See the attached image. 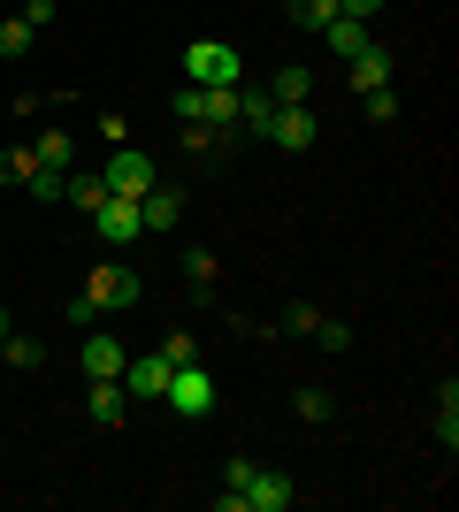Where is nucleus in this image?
<instances>
[{"mask_svg":"<svg viewBox=\"0 0 459 512\" xmlns=\"http://www.w3.org/2000/svg\"><path fill=\"white\" fill-rule=\"evenodd\" d=\"M8 329H16V321H8V306H0V337H8Z\"/></svg>","mask_w":459,"mask_h":512,"instance_id":"35","label":"nucleus"},{"mask_svg":"<svg viewBox=\"0 0 459 512\" xmlns=\"http://www.w3.org/2000/svg\"><path fill=\"white\" fill-rule=\"evenodd\" d=\"M138 222H146V230H176V222H184V199H176L169 184H153V192L138 199Z\"/></svg>","mask_w":459,"mask_h":512,"instance_id":"12","label":"nucleus"},{"mask_svg":"<svg viewBox=\"0 0 459 512\" xmlns=\"http://www.w3.org/2000/svg\"><path fill=\"white\" fill-rule=\"evenodd\" d=\"M161 360L169 367H199V337L192 329H169V337H161Z\"/></svg>","mask_w":459,"mask_h":512,"instance_id":"21","label":"nucleus"},{"mask_svg":"<svg viewBox=\"0 0 459 512\" xmlns=\"http://www.w3.org/2000/svg\"><path fill=\"white\" fill-rule=\"evenodd\" d=\"M215 146H222L215 123H184V153H215Z\"/></svg>","mask_w":459,"mask_h":512,"instance_id":"30","label":"nucleus"},{"mask_svg":"<svg viewBox=\"0 0 459 512\" xmlns=\"http://www.w3.org/2000/svg\"><path fill=\"white\" fill-rule=\"evenodd\" d=\"M161 406L184 413V421H207V413H215V375H207V367H169V390H161Z\"/></svg>","mask_w":459,"mask_h":512,"instance_id":"4","label":"nucleus"},{"mask_svg":"<svg viewBox=\"0 0 459 512\" xmlns=\"http://www.w3.org/2000/svg\"><path fill=\"white\" fill-rule=\"evenodd\" d=\"M253 474H261V467H253V459H245V451H238V459H222V482H230V490H245V482H253Z\"/></svg>","mask_w":459,"mask_h":512,"instance_id":"32","label":"nucleus"},{"mask_svg":"<svg viewBox=\"0 0 459 512\" xmlns=\"http://www.w3.org/2000/svg\"><path fill=\"white\" fill-rule=\"evenodd\" d=\"M215 276H222V268H215V253H207V245H192V253H184V283H199V291H207Z\"/></svg>","mask_w":459,"mask_h":512,"instance_id":"25","label":"nucleus"},{"mask_svg":"<svg viewBox=\"0 0 459 512\" xmlns=\"http://www.w3.org/2000/svg\"><path fill=\"white\" fill-rule=\"evenodd\" d=\"M39 176V153L31 146H0V184H31Z\"/></svg>","mask_w":459,"mask_h":512,"instance_id":"17","label":"nucleus"},{"mask_svg":"<svg viewBox=\"0 0 459 512\" xmlns=\"http://www.w3.org/2000/svg\"><path fill=\"white\" fill-rule=\"evenodd\" d=\"M161 390H169V360H161V352H146V360H123V398H131V406H153Z\"/></svg>","mask_w":459,"mask_h":512,"instance_id":"7","label":"nucleus"},{"mask_svg":"<svg viewBox=\"0 0 459 512\" xmlns=\"http://www.w3.org/2000/svg\"><path fill=\"white\" fill-rule=\"evenodd\" d=\"M322 46H329V54H360V46H368V23H360V16L322 23Z\"/></svg>","mask_w":459,"mask_h":512,"instance_id":"15","label":"nucleus"},{"mask_svg":"<svg viewBox=\"0 0 459 512\" xmlns=\"http://www.w3.org/2000/svg\"><path fill=\"white\" fill-rule=\"evenodd\" d=\"M314 321H322V306H284V329H291V337H314Z\"/></svg>","mask_w":459,"mask_h":512,"instance_id":"29","label":"nucleus"},{"mask_svg":"<svg viewBox=\"0 0 459 512\" xmlns=\"http://www.w3.org/2000/svg\"><path fill=\"white\" fill-rule=\"evenodd\" d=\"M62 199H77V214H92V207H100V199H108V184H100V176H77V169H69Z\"/></svg>","mask_w":459,"mask_h":512,"instance_id":"19","label":"nucleus"},{"mask_svg":"<svg viewBox=\"0 0 459 512\" xmlns=\"http://www.w3.org/2000/svg\"><path fill=\"white\" fill-rule=\"evenodd\" d=\"M360 115H368V123H398V100H391V85H383V92H360Z\"/></svg>","mask_w":459,"mask_h":512,"instance_id":"26","label":"nucleus"},{"mask_svg":"<svg viewBox=\"0 0 459 512\" xmlns=\"http://www.w3.org/2000/svg\"><path fill=\"white\" fill-rule=\"evenodd\" d=\"M92 130H100L108 146H131V115H123V107H108V115H100V123H92Z\"/></svg>","mask_w":459,"mask_h":512,"instance_id":"28","label":"nucleus"},{"mask_svg":"<svg viewBox=\"0 0 459 512\" xmlns=\"http://www.w3.org/2000/svg\"><path fill=\"white\" fill-rule=\"evenodd\" d=\"M92 222H100V237H108V245H138V230H146V222H138V199H100V207H92Z\"/></svg>","mask_w":459,"mask_h":512,"instance_id":"8","label":"nucleus"},{"mask_svg":"<svg viewBox=\"0 0 459 512\" xmlns=\"http://www.w3.org/2000/svg\"><path fill=\"white\" fill-rule=\"evenodd\" d=\"M62 184H69L62 169H39V176H31V184H23V192H31V199H62Z\"/></svg>","mask_w":459,"mask_h":512,"instance_id":"31","label":"nucleus"},{"mask_svg":"<svg viewBox=\"0 0 459 512\" xmlns=\"http://www.w3.org/2000/svg\"><path fill=\"white\" fill-rule=\"evenodd\" d=\"M31 153H39V169H77V138H69V130H39V138H31Z\"/></svg>","mask_w":459,"mask_h":512,"instance_id":"13","label":"nucleus"},{"mask_svg":"<svg viewBox=\"0 0 459 512\" xmlns=\"http://www.w3.org/2000/svg\"><path fill=\"white\" fill-rule=\"evenodd\" d=\"M238 123L268 138V123H276V100H268V92H245V100H238Z\"/></svg>","mask_w":459,"mask_h":512,"instance_id":"20","label":"nucleus"},{"mask_svg":"<svg viewBox=\"0 0 459 512\" xmlns=\"http://www.w3.org/2000/svg\"><path fill=\"white\" fill-rule=\"evenodd\" d=\"M437 436H444V451L459 444V383L444 375V390H437Z\"/></svg>","mask_w":459,"mask_h":512,"instance_id":"18","label":"nucleus"},{"mask_svg":"<svg viewBox=\"0 0 459 512\" xmlns=\"http://www.w3.org/2000/svg\"><path fill=\"white\" fill-rule=\"evenodd\" d=\"M291 23H299V31H322V23H337V0H291Z\"/></svg>","mask_w":459,"mask_h":512,"instance_id":"23","label":"nucleus"},{"mask_svg":"<svg viewBox=\"0 0 459 512\" xmlns=\"http://www.w3.org/2000/svg\"><path fill=\"white\" fill-rule=\"evenodd\" d=\"M345 77H352V92H383V85H391V54L368 39L360 54H345Z\"/></svg>","mask_w":459,"mask_h":512,"instance_id":"10","label":"nucleus"},{"mask_svg":"<svg viewBox=\"0 0 459 512\" xmlns=\"http://www.w3.org/2000/svg\"><path fill=\"white\" fill-rule=\"evenodd\" d=\"M268 100H276V107H299V100H314V69H306V62H284V69H276V77H268Z\"/></svg>","mask_w":459,"mask_h":512,"instance_id":"11","label":"nucleus"},{"mask_svg":"<svg viewBox=\"0 0 459 512\" xmlns=\"http://www.w3.org/2000/svg\"><path fill=\"white\" fill-rule=\"evenodd\" d=\"M184 77L192 85H245V54L230 39H192L184 46Z\"/></svg>","mask_w":459,"mask_h":512,"instance_id":"2","label":"nucleus"},{"mask_svg":"<svg viewBox=\"0 0 459 512\" xmlns=\"http://www.w3.org/2000/svg\"><path fill=\"white\" fill-rule=\"evenodd\" d=\"M62 16V8H54V0H23V23H31V31H46V23Z\"/></svg>","mask_w":459,"mask_h":512,"instance_id":"33","label":"nucleus"},{"mask_svg":"<svg viewBox=\"0 0 459 512\" xmlns=\"http://www.w3.org/2000/svg\"><path fill=\"white\" fill-rule=\"evenodd\" d=\"M100 184H108L115 199H146L153 184H161V169H153V153H146V146H115V153H108V169H100Z\"/></svg>","mask_w":459,"mask_h":512,"instance_id":"3","label":"nucleus"},{"mask_svg":"<svg viewBox=\"0 0 459 512\" xmlns=\"http://www.w3.org/2000/svg\"><path fill=\"white\" fill-rule=\"evenodd\" d=\"M39 360H46L39 337H23V329H8V337H0V367H39Z\"/></svg>","mask_w":459,"mask_h":512,"instance_id":"16","label":"nucleus"},{"mask_svg":"<svg viewBox=\"0 0 459 512\" xmlns=\"http://www.w3.org/2000/svg\"><path fill=\"white\" fill-rule=\"evenodd\" d=\"M238 497H245V512H284V505H299V482H291V474H268V467H261Z\"/></svg>","mask_w":459,"mask_h":512,"instance_id":"9","label":"nucleus"},{"mask_svg":"<svg viewBox=\"0 0 459 512\" xmlns=\"http://www.w3.org/2000/svg\"><path fill=\"white\" fill-rule=\"evenodd\" d=\"M31 39H39V31H31L23 16H8V23H0V54H8V62H23V54H31Z\"/></svg>","mask_w":459,"mask_h":512,"instance_id":"22","label":"nucleus"},{"mask_svg":"<svg viewBox=\"0 0 459 512\" xmlns=\"http://www.w3.org/2000/svg\"><path fill=\"white\" fill-rule=\"evenodd\" d=\"M123 360H131V352H123L108 329H92V337L77 344V367H85V383H123Z\"/></svg>","mask_w":459,"mask_h":512,"instance_id":"5","label":"nucleus"},{"mask_svg":"<svg viewBox=\"0 0 459 512\" xmlns=\"http://www.w3.org/2000/svg\"><path fill=\"white\" fill-rule=\"evenodd\" d=\"M92 421H100V428H123V421H131V398H123V383H92Z\"/></svg>","mask_w":459,"mask_h":512,"instance_id":"14","label":"nucleus"},{"mask_svg":"<svg viewBox=\"0 0 459 512\" xmlns=\"http://www.w3.org/2000/svg\"><path fill=\"white\" fill-rule=\"evenodd\" d=\"M314 344H322V352H345V344H352V329H345L337 314H322V321H314Z\"/></svg>","mask_w":459,"mask_h":512,"instance_id":"27","label":"nucleus"},{"mask_svg":"<svg viewBox=\"0 0 459 512\" xmlns=\"http://www.w3.org/2000/svg\"><path fill=\"white\" fill-rule=\"evenodd\" d=\"M337 16H360V23H375V16H383V0H337Z\"/></svg>","mask_w":459,"mask_h":512,"instance_id":"34","label":"nucleus"},{"mask_svg":"<svg viewBox=\"0 0 459 512\" xmlns=\"http://www.w3.org/2000/svg\"><path fill=\"white\" fill-rule=\"evenodd\" d=\"M268 138L284 153H306L314 138H322V115H314V100H299V107H276V123H268Z\"/></svg>","mask_w":459,"mask_h":512,"instance_id":"6","label":"nucleus"},{"mask_svg":"<svg viewBox=\"0 0 459 512\" xmlns=\"http://www.w3.org/2000/svg\"><path fill=\"white\" fill-rule=\"evenodd\" d=\"M146 299V276H138L131 260H100L85 276V291H77V306H69V321H100V314H123V306Z\"/></svg>","mask_w":459,"mask_h":512,"instance_id":"1","label":"nucleus"},{"mask_svg":"<svg viewBox=\"0 0 459 512\" xmlns=\"http://www.w3.org/2000/svg\"><path fill=\"white\" fill-rule=\"evenodd\" d=\"M291 413H299V421H314V428H322V421H329V390H322V383H306L299 398H291Z\"/></svg>","mask_w":459,"mask_h":512,"instance_id":"24","label":"nucleus"}]
</instances>
